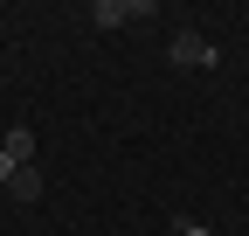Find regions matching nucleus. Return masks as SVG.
I'll return each mask as SVG.
<instances>
[{
    "mask_svg": "<svg viewBox=\"0 0 249 236\" xmlns=\"http://www.w3.org/2000/svg\"><path fill=\"white\" fill-rule=\"evenodd\" d=\"M90 21L97 28H139V21H152V0H90Z\"/></svg>",
    "mask_w": 249,
    "mask_h": 236,
    "instance_id": "nucleus-1",
    "label": "nucleus"
},
{
    "mask_svg": "<svg viewBox=\"0 0 249 236\" xmlns=\"http://www.w3.org/2000/svg\"><path fill=\"white\" fill-rule=\"evenodd\" d=\"M166 56H173L180 70H208V63H214V42H208V35H194V28H180V35L166 42Z\"/></svg>",
    "mask_w": 249,
    "mask_h": 236,
    "instance_id": "nucleus-2",
    "label": "nucleus"
},
{
    "mask_svg": "<svg viewBox=\"0 0 249 236\" xmlns=\"http://www.w3.org/2000/svg\"><path fill=\"white\" fill-rule=\"evenodd\" d=\"M0 153H7L14 167H35V132H28V125H14L7 139H0Z\"/></svg>",
    "mask_w": 249,
    "mask_h": 236,
    "instance_id": "nucleus-3",
    "label": "nucleus"
},
{
    "mask_svg": "<svg viewBox=\"0 0 249 236\" xmlns=\"http://www.w3.org/2000/svg\"><path fill=\"white\" fill-rule=\"evenodd\" d=\"M42 188H49V181H42V167H14V181H7L14 201H42Z\"/></svg>",
    "mask_w": 249,
    "mask_h": 236,
    "instance_id": "nucleus-4",
    "label": "nucleus"
},
{
    "mask_svg": "<svg viewBox=\"0 0 249 236\" xmlns=\"http://www.w3.org/2000/svg\"><path fill=\"white\" fill-rule=\"evenodd\" d=\"M0 181H14V160H7V153H0Z\"/></svg>",
    "mask_w": 249,
    "mask_h": 236,
    "instance_id": "nucleus-5",
    "label": "nucleus"
}]
</instances>
